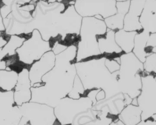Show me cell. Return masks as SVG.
Instances as JSON below:
<instances>
[{"label":"cell","mask_w":156,"mask_h":125,"mask_svg":"<svg viewBox=\"0 0 156 125\" xmlns=\"http://www.w3.org/2000/svg\"><path fill=\"white\" fill-rule=\"evenodd\" d=\"M107 27L105 21L94 17L83 18L77 43L76 58L78 61L101 55L98 38L105 34Z\"/></svg>","instance_id":"1"},{"label":"cell","mask_w":156,"mask_h":125,"mask_svg":"<svg viewBox=\"0 0 156 125\" xmlns=\"http://www.w3.org/2000/svg\"><path fill=\"white\" fill-rule=\"evenodd\" d=\"M52 47L53 44L44 40L40 32L35 30L27 36L22 45L17 49L16 55L21 62L31 67L45 53L51 51Z\"/></svg>","instance_id":"2"},{"label":"cell","mask_w":156,"mask_h":125,"mask_svg":"<svg viewBox=\"0 0 156 125\" xmlns=\"http://www.w3.org/2000/svg\"><path fill=\"white\" fill-rule=\"evenodd\" d=\"M116 0H75L74 4L76 12L82 17L105 19L117 12Z\"/></svg>","instance_id":"3"},{"label":"cell","mask_w":156,"mask_h":125,"mask_svg":"<svg viewBox=\"0 0 156 125\" xmlns=\"http://www.w3.org/2000/svg\"><path fill=\"white\" fill-rule=\"evenodd\" d=\"M145 2L146 0H130L128 12L124 18L123 29L124 30L139 32L143 30L139 19Z\"/></svg>","instance_id":"4"},{"label":"cell","mask_w":156,"mask_h":125,"mask_svg":"<svg viewBox=\"0 0 156 125\" xmlns=\"http://www.w3.org/2000/svg\"><path fill=\"white\" fill-rule=\"evenodd\" d=\"M139 22L142 30L149 33L156 32V0H146Z\"/></svg>","instance_id":"5"},{"label":"cell","mask_w":156,"mask_h":125,"mask_svg":"<svg viewBox=\"0 0 156 125\" xmlns=\"http://www.w3.org/2000/svg\"><path fill=\"white\" fill-rule=\"evenodd\" d=\"M115 31L108 29L105 34L98 38V48L101 55H118L123 53L115 40Z\"/></svg>","instance_id":"6"},{"label":"cell","mask_w":156,"mask_h":125,"mask_svg":"<svg viewBox=\"0 0 156 125\" xmlns=\"http://www.w3.org/2000/svg\"><path fill=\"white\" fill-rule=\"evenodd\" d=\"M129 4L130 0L122 2H116V13L104 20L108 29L115 31L123 29L124 18L128 12Z\"/></svg>","instance_id":"7"},{"label":"cell","mask_w":156,"mask_h":125,"mask_svg":"<svg viewBox=\"0 0 156 125\" xmlns=\"http://www.w3.org/2000/svg\"><path fill=\"white\" fill-rule=\"evenodd\" d=\"M150 33L142 30L138 32L134 38V47L132 52L141 62H145L146 57L149 55L146 51V45Z\"/></svg>","instance_id":"8"},{"label":"cell","mask_w":156,"mask_h":125,"mask_svg":"<svg viewBox=\"0 0 156 125\" xmlns=\"http://www.w3.org/2000/svg\"><path fill=\"white\" fill-rule=\"evenodd\" d=\"M136 31H126L123 29L116 31V43L124 53L131 52L134 47V38L137 33Z\"/></svg>","instance_id":"9"},{"label":"cell","mask_w":156,"mask_h":125,"mask_svg":"<svg viewBox=\"0 0 156 125\" xmlns=\"http://www.w3.org/2000/svg\"><path fill=\"white\" fill-rule=\"evenodd\" d=\"M37 0H0V12L3 19H5L11 12L13 5L19 4L25 5Z\"/></svg>","instance_id":"10"},{"label":"cell","mask_w":156,"mask_h":125,"mask_svg":"<svg viewBox=\"0 0 156 125\" xmlns=\"http://www.w3.org/2000/svg\"><path fill=\"white\" fill-rule=\"evenodd\" d=\"M156 47V33H150L147 43V48H153Z\"/></svg>","instance_id":"11"},{"label":"cell","mask_w":156,"mask_h":125,"mask_svg":"<svg viewBox=\"0 0 156 125\" xmlns=\"http://www.w3.org/2000/svg\"><path fill=\"white\" fill-rule=\"evenodd\" d=\"M4 33H5V26L3 23V19L0 12V36Z\"/></svg>","instance_id":"12"},{"label":"cell","mask_w":156,"mask_h":125,"mask_svg":"<svg viewBox=\"0 0 156 125\" xmlns=\"http://www.w3.org/2000/svg\"><path fill=\"white\" fill-rule=\"evenodd\" d=\"M42 1L49 2V3H54V2H64L66 0H42Z\"/></svg>","instance_id":"13"},{"label":"cell","mask_w":156,"mask_h":125,"mask_svg":"<svg viewBox=\"0 0 156 125\" xmlns=\"http://www.w3.org/2000/svg\"><path fill=\"white\" fill-rule=\"evenodd\" d=\"M129 1V0H116V2H126Z\"/></svg>","instance_id":"14"}]
</instances>
